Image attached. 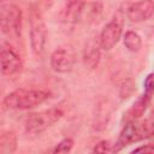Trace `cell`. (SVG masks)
Wrapping results in <instances>:
<instances>
[{"label": "cell", "instance_id": "cell-11", "mask_svg": "<svg viewBox=\"0 0 154 154\" xmlns=\"http://www.w3.org/2000/svg\"><path fill=\"white\" fill-rule=\"evenodd\" d=\"M85 0H66L65 7L63 10V20L67 24L77 23L84 11Z\"/></svg>", "mask_w": 154, "mask_h": 154}, {"label": "cell", "instance_id": "cell-20", "mask_svg": "<svg viewBox=\"0 0 154 154\" xmlns=\"http://www.w3.org/2000/svg\"><path fill=\"white\" fill-rule=\"evenodd\" d=\"M134 90H135V83L132 81L125 82L124 85L120 89V96H122V99H128L132 94Z\"/></svg>", "mask_w": 154, "mask_h": 154}, {"label": "cell", "instance_id": "cell-10", "mask_svg": "<svg viewBox=\"0 0 154 154\" xmlns=\"http://www.w3.org/2000/svg\"><path fill=\"white\" fill-rule=\"evenodd\" d=\"M101 49L102 48L100 46L99 36L95 37V38H91L87 43V46L83 51V61H84V65L88 69L93 70L99 65L100 57H101V52H100Z\"/></svg>", "mask_w": 154, "mask_h": 154}, {"label": "cell", "instance_id": "cell-17", "mask_svg": "<svg viewBox=\"0 0 154 154\" xmlns=\"http://www.w3.org/2000/svg\"><path fill=\"white\" fill-rule=\"evenodd\" d=\"M143 87H144V95L150 97L154 95V72H150L147 75V77L144 78L143 82Z\"/></svg>", "mask_w": 154, "mask_h": 154}, {"label": "cell", "instance_id": "cell-15", "mask_svg": "<svg viewBox=\"0 0 154 154\" xmlns=\"http://www.w3.org/2000/svg\"><path fill=\"white\" fill-rule=\"evenodd\" d=\"M123 43H124V46H125V48L128 51L134 52V53L138 52L142 48V38H141V36L136 31H132V30H128L124 34Z\"/></svg>", "mask_w": 154, "mask_h": 154}, {"label": "cell", "instance_id": "cell-22", "mask_svg": "<svg viewBox=\"0 0 154 154\" xmlns=\"http://www.w3.org/2000/svg\"><path fill=\"white\" fill-rule=\"evenodd\" d=\"M1 1H2V4H4V2H5V1H6V0H1Z\"/></svg>", "mask_w": 154, "mask_h": 154}, {"label": "cell", "instance_id": "cell-8", "mask_svg": "<svg viewBox=\"0 0 154 154\" xmlns=\"http://www.w3.org/2000/svg\"><path fill=\"white\" fill-rule=\"evenodd\" d=\"M1 73L4 76H12L22 69V58L17 51L8 43H4L0 53Z\"/></svg>", "mask_w": 154, "mask_h": 154}, {"label": "cell", "instance_id": "cell-5", "mask_svg": "<svg viewBox=\"0 0 154 154\" xmlns=\"http://www.w3.org/2000/svg\"><path fill=\"white\" fill-rule=\"evenodd\" d=\"M29 35L31 51L36 57H41L45 53L47 42V26L40 12L32 11L29 19Z\"/></svg>", "mask_w": 154, "mask_h": 154}, {"label": "cell", "instance_id": "cell-7", "mask_svg": "<svg viewBox=\"0 0 154 154\" xmlns=\"http://www.w3.org/2000/svg\"><path fill=\"white\" fill-rule=\"evenodd\" d=\"M76 61L75 53L71 48L60 47L55 49L49 59V64L53 71L58 73H67L73 69Z\"/></svg>", "mask_w": 154, "mask_h": 154}, {"label": "cell", "instance_id": "cell-4", "mask_svg": "<svg viewBox=\"0 0 154 154\" xmlns=\"http://www.w3.org/2000/svg\"><path fill=\"white\" fill-rule=\"evenodd\" d=\"M22 10L13 4H2L0 10V28L4 35L11 38L20 36L22 31Z\"/></svg>", "mask_w": 154, "mask_h": 154}, {"label": "cell", "instance_id": "cell-6", "mask_svg": "<svg viewBox=\"0 0 154 154\" xmlns=\"http://www.w3.org/2000/svg\"><path fill=\"white\" fill-rule=\"evenodd\" d=\"M123 31V19L119 14H116L112 20H109L103 29L101 30L99 35V41L100 46L105 51L112 49L119 41Z\"/></svg>", "mask_w": 154, "mask_h": 154}, {"label": "cell", "instance_id": "cell-12", "mask_svg": "<svg viewBox=\"0 0 154 154\" xmlns=\"http://www.w3.org/2000/svg\"><path fill=\"white\" fill-rule=\"evenodd\" d=\"M109 118H111V107L107 103V101L99 102L96 108H95V114H94V119H93V128L97 131L103 130L107 126Z\"/></svg>", "mask_w": 154, "mask_h": 154}, {"label": "cell", "instance_id": "cell-9", "mask_svg": "<svg viewBox=\"0 0 154 154\" xmlns=\"http://www.w3.org/2000/svg\"><path fill=\"white\" fill-rule=\"evenodd\" d=\"M154 14V0H140L128 7L126 16L132 23H142Z\"/></svg>", "mask_w": 154, "mask_h": 154}, {"label": "cell", "instance_id": "cell-21", "mask_svg": "<svg viewBox=\"0 0 154 154\" xmlns=\"http://www.w3.org/2000/svg\"><path fill=\"white\" fill-rule=\"evenodd\" d=\"M131 153H150L154 154V143H148L144 146H140L137 148H135Z\"/></svg>", "mask_w": 154, "mask_h": 154}, {"label": "cell", "instance_id": "cell-13", "mask_svg": "<svg viewBox=\"0 0 154 154\" xmlns=\"http://www.w3.org/2000/svg\"><path fill=\"white\" fill-rule=\"evenodd\" d=\"M150 97L146 96L144 94H142L134 103L132 106L129 108V111L126 112V114L124 116V119L126 122H130V120H137L138 118H141L143 116V113L147 111L148 106H149V102H150Z\"/></svg>", "mask_w": 154, "mask_h": 154}, {"label": "cell", "instance_id": "cell-19", "mask_svg": "<svg viewBox=\"0 0 154 154\" xmlns=\"http://www.w3.org/2000/svg\"><path fill=\"white\" fill-rule=\"evenodd\" d=\"M88 8H89V10L87 11V16H88L90 19L97 18V17L100 16L101 11H102V6H101L100 2H91V4H89Z\"/></svg>", "mask_w": 154, "mask_h": 154}, {"label": "cell", "instance_id": "cell-3", "mask_svg": "<svg viewBox=\"0 0 154 154\" xmlns=\"http://www.w3.org/2000/svg\"><path fill=\"white\" fill-rule=\"evenodd\" d=\"M63 111L58 107H52L37 113H31L25 119V131L30 135H40L48 128L53 126L63 117Z\"/></svg>", "mask_w": 154, "mask_h": 154}, {"label": "cell", "instance_id": "cell-1", "mask_svg": "<svg viewBox=\"0 0 154 154\" xmlns=\"http://www.w3.org/2000/svg\"><path fill=\"white\" fill-rule=\"evenodd\" d=\"M51 97V93L45 89H34V88H19L8 93L2 103L6 108L10 109H30Z\"/></svg>", "mask_w": 154, "mask_h": 154}, {"label": "cell", "instance_id": "cell-16", "mask_svg": "<svg viewBox=\"0 0 154 154\" xmlns=\"http://www.w3.org/2000/svg\"><path fill=\"white\" fill-rule=\"evenodd\" d=\"M72 147H73V140L71 137H65L55 144V147L53 148L52 152L54 154H57V153H69V152H71Z\"/></svg>", "mask_w": 154, "mask_h": 154}, {"label": "cell", "instance_id": "cell-18", "mask_svg": "<svg viewBox=\"0 0 154 154\" xmlns=\"http://www.w3.org/2000/svg\"><path fill=\"white\" fill-rule=\"evenodd\" d=\"M94 153H114V144H111L108 141H100L93 148Z\"/></svg>", "mask_w": 154, "mask_h": 154}, {"label": "cell", "instance_id": "cell-14", "mask_svg": "<svg viewBox=\"0 0 154 154\" xmlns=\"http://www.w3.org/2000/svg\"><path fill=\"white\" fill-rule=\"evenodd\" d=\"M17 135L13 131H2L0 135V153L12 154L17 149Z\"/></svg>", "mask_w": 154, "mask_h": 154}, {"label": "cell", "instance_id": "cell-2", "mask_svg": "<svg viewBox=\"0 0 154 154\" xmlns=\"http://www.w3.org/2000/svg\"><path fill=\"white\" fill-rule=\"evenodd\" d=\"M154 136V123L150 120L137 122L130 120L123 126L122 131L119 132L118 140L114 144V152H119L124 147L142 141L144 138H149Z\"/></svg>", "mask_w": 154, "mask_h": 154}]
</instances>
